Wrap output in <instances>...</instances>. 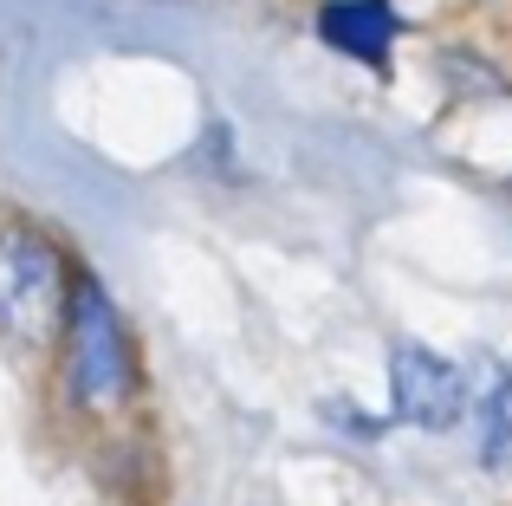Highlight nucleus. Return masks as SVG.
<instances>
[{"label": "nucleus", "instance_id": "f257e3e1", "mask_svg": "<svg viewBox=\"0 0 512 506\" xmlns=\"http://www.w3.org/2000/svg\"><path fill=\"white\" fill-rule=\"evenodd\" d=\"M65 390L91 416H117L137 396V357H130L124 318L104 299L98 279L72 286V312H65Z\"/></svg>", "mask_w": 512, "mask_h": 506}, {"label": "nucleus", "instance_id": "f03ea898", "mask_svg": "<svg viewBox=\"0 0 512 506\" xmlns=\"http://www.w3.org/2000/svg\"><path fill=\"white\" fill-rule=\"evenodd\" d=\"M65 312V253L26 221L0 228V344L39 351L52 331H65Z\"/></svg>", "mask_w": 512, "mask_h": 506}, {"label": "nucleus", "instance_id": "7ed1b4c3", "mask_svg": "<svg viewBox=\"0 0 512 506\" xmlns=\"http://www.w3.org/2000/svg\"><path fill=\"white\" fill-rule=\"evenodd\" d=\"M389 396H396V422L409 429H454V422L474 409V390H467V370L448 364L428 344H396L389 351Z\"/></svg>", "mask_w": 512, "mask_h": 506}, {"label": "nucleus", "instance_id": "20e7f679", "mask_svg": "<svg viewBox=\"0 0 512 506\" xmlns=\"http://www.w3.org/2000/svg\"><path fill=\"white\" fill-rule=\"evenodd\" d=\"M325 39L338 52H350V59L383 65L389 39H396V13L383 0H338V7H325Z\"/></svg>", "mask_w": 512, "mask_h": 506}, {"label": "nucleus", "instance_id": "39448f33", "mask_svg": "<svg viewBox=\"0 0 512 506\" xmlns=\"http://www.w3.org/2000/svg\"><path fill=\"white\" fill-rule=\"evenodd\" d=\"M480 461L493 474L512 468V370H493L480 396Z\"/></svg>", "mask_w": 512, "mask_h": 506}]
</instances>
